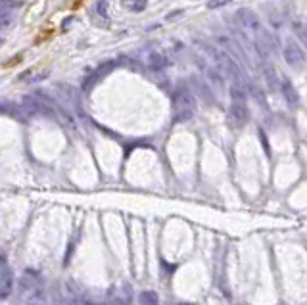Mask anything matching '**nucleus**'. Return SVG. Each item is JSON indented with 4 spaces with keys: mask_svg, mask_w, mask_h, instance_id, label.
<instances>
[{
    "mask_svg": "<svg viewBox=\"0 0 307 305\" xmlns=\"http://www.w3.org/2000/svg\"><path fill=\"white\" fill-rule=\"evenodd\" d=\"M196 114V100L188 87H179L173 92V117L177 123L192 119Z\"/></svg>",
    "mask_w": 307,
    "mask_h": 305,
    "instance_id": "nucleus-1",
    "label": "nucleus"
},
{
    "mask_svg": "<svg viewBox=\"0 0 307 305\" xmlns=\"http://www.w3.org/2000/svg\"><path fill=\"white\" fill-rule=\"evenodd\" d=\"M250 119V112H248V106L246 100H230V108H228V121L234 129L244 127Z\"/></svg>",
    "mask_w": 307,
    "mask_h": 305,
    "instance_id": "nucleus-2",
    "label": "nucleus"
},
{
    "mask_svg": "<svg viewBox=\"0 0 307 305\" xmlns=\"http://www.w3.org/2000/svg\"><path fill=\"white\" fill-rule=\"evenodd\" d=\"M282 54H284V60H286L288 65L296 67V70H301V67H303V63H305V54H303V50H301L294 41L286 43Z\"/></svg>",
    "mask_w": 307,
    "mask_h": 305,
    "instance_id": "nucleus-3",
    "label": "nucleus"
},
{
    "mask_svg": "<svg viewBox=\"0 0 307 305\" xmlns=\"http://www.w3.org/2000/svg\"><path fill=\"white\" fill-rule=\"evenodd\" d=\"M114 70H115V61H106V63H102L96 71H92V73L88 75L87 81H85V85H83V88H85V90H92L108 73H112Z\"/></svg>",
    "mask_w": 307,
    "mask_h": 305,
    "instance_id": "nucleus-4",
    "label": "nucleus"
},
{
    "mask_svg": "<svg viewBox=\"0 0 307 305\" xmlns=\"http://www.w3.org/2000/svg\"><path fill=\"white\" fill-rule=\"evenodd\" d=\"M261 73H263V81L269 85V88L277 90L279 88V75H277L275 67L267 60H263V63H261Z\"/></svg>",
    "mask_w": 307,
    "mask_h": 305,
    "instance_id": "nucleus-5",
    "label": "nucleus"
},
{
    "mask_svg": "<svg viewBox=\"0 0 307 305\" xmlns=\"http://www.w3.org/2000/svg\"><path fill=\"white\" fill-rule=\"evenodd\" d=\"M281 90L282 94H284V98H286V102H288V106H298L299 104V96L298 92H296V88L292 87V83H290L288 79H282L281 83Z\"/></svg>",
    "mask_w": 307,
    "mask_h": 305,
    "instance_id": "nucleus-6",
    "label": "nucleus"
},
{
    "mask_svg": "<svg viewBox=\"0 0 307 305\" xmlns=\"http://www.w3.org/2000/svg\"><path fill=\"white\" fill-rule=\"evenodd\" d=\"M148 67L152 71H161L167 67V58L165 54L158 52V50H154V52H150L148 56Z\"/></svg>",
    "mask_w": 307,
    "mask_h": 305,
    "instance_id": "nucleus-7",
    "label": "nucleus"
},
{
    "mask_svg": "<svg viewBox=\"0 0 307 305\" xmlns=\"http://www.w3.org/2000/svg\"><path fill=\"white\" fill-rule=\"evenodd\" d=\"M27 305H46V299H44V294L41 286L39 288H33V290H29L27 292Z\"/></svg>",
    "mask_w": 307,
    "mask_h": 305,
    "instance_id": "nucleus-8",
    "label": "nucleus"
},
{
    "mask_svg": "<svg viewBox=\"0 0 307 305\" xmlns=\"http://www.w3.org/2000/svg\"><path fill=\"white\" fill-rule=\"evenodd\" d=\"M139 305H159V297L156 292L152 290H146L139 296Z\"/></svg>",
    "mask_w": 307,
    "mask_h": 305,
    "instance_id": "nucleus-9",
    "label": "nucleus"
},
{
    "mask_svg": "<svg viewBox=\"0 0 307 305\" xmlns=\"http://www.w3.org/2000/svg\"><path fill=\"white\" fill-rule=\"evenodd\" d=\"M12 23H14V16H12V12L0 10V31H4V29L12 27Z\"/></svg>",
    "mask_w": 307,
    "mask_h": 305,
    "instance_id": "nucleus-10",
    "label": "nucleus"
},
{
    "mask_svg": "<svg viewBox=\"0 0 307 305\" xmlns=\"http://www.w3.org/2000/svg\"><path fill=\"white\" fill-rule=\"evenodd\" d=\"M125 4H127V8L132 10V12H142V10H146V6H148V0H127Z\"/></svg>",
    "mask_w": 307,
    "mask_h": 305,
    "instance_id": "nucleus-11",
    "label": "nucleus"
},
{
    "mask_svg": "<svg viewBox=\"0 0 307 305\" xmlns=\"http://www.w3.org/2000/svg\"><path fill=\"white\" fill-rule=\"evenodd\" d=\"M10 292H12V279H6L4 282H0V299L8 297Z\"/></svg>",
    "mask_w": 307,
    "mask_h": 305,
    "instance_id": "nucleus-12",
    "label": "nucleus"
},
{
    "mask_svg": "<svg viewBox=\"0 0 307 305\" xmlns=\"http://www.w3.org/2000/svg\"><path fill=\"white\" fill-rule=\"evenodd\" d=\"M230 2H232V0H210V2H208V8L217 10V8H223V6L230 4Z\"/></svg>",
    "mask_w": 307,
    "mask_h": 305,
    "instance_id": "nucleus-13",
    "label": "nucleus"
},
{
    "mask_svg": "<svg viewBox=\"0 0 307 305\" xmlns=\"http://www.w3.org/2000/svg\"><path fill=\"white\" fill-rule=\"evenodd\" d=\"M98 14L104 19L108 18V4H106V2H98Z\"/></svg>",
    "mask_w": 307,
    "mask_h": 305,
    "instance_id": "nucleus-14",
    "label": "nucleus"
},
{
    "mask_svg": "<svg viewBox=\"0 0 307 305\" xmlns=\"http://www.w3.org/2000/svg\"><path fill=\"white\" fill-rule=\"evenodd\" d=\"M67 305H87V303H83V301H70Z\"/></svg>",
    "mask_w": 307,
    "mask_h": 305,
    "instance_id": "nucleus-15",
    "label": "nucleus"
},
{
    "mask_svg": "<svg viewBox=\"0 0 307 305\" xmlns=\"http://www.w3.org/2000/svg\"><path fill=\"white\" fill-rule=\"evenodd\" d=\"M179 305H196V303H188V301H181Z\"/></svg>",
    "mask_w": 307,
    "mask_h": 305,
    "instance_id": "nucleus-16",
    "label": "nucleus"
},
{
    "mask_svg": "<svg viewBox=\"0 0 307 305\" xmlns=\"http://www.w3.org/2000/svg\"><path fill=\"white\" fill-rule=\"evenodd\" d=\"M12 2H18V4H23V0H12Z\"/></svg>",
    "mask_w": 307,
    "mask_h": 305,
    "instance_id": "nucleus-17",
    "label": "nucleus"
},
{
    "mask_svg": "<svg viewBox=\"0 0 307 305\" xmlns=\"http://www.w3.org/2000/svg\"><path fill=\"white\" fill-rule=\"evenodd\" d=\"M0 43H2V41H0Z\"/></svg>",
    "mask_w": 307,
    "mask_h": 305,
    "instance_id": "nucleus-18",
    "label": "nucleus"
}]
</instances>
